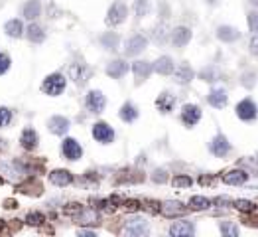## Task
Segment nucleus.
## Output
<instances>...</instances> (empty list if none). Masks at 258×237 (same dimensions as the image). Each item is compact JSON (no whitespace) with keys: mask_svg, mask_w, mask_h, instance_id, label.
I'll list each match as a JSON object with an SVG mask.
<instances>
[{"mask_svg":"<svg viewBox=\"0 0 258 237\" xmlns=\"http://www.w3.org/2000/svg\"><path fill=\"white\" fill-rule=\"evenodd\" d=\"M63 89H65V77L61 73H53L50 77H46V81L42 83V91L52 95V97L59 95Z\"/></svg>","mask_w":258,"mask_h":237,"instance_id":"f257e3e1","label":"nucleus"},{"mask_svg":"<svg viewBox=\"0 0 258 237\" xmlns=\"http://www.w3.org/2000/svg\"><path fill=\"white\" fill-rule=\"evenodd\" d=\"M237 117L241 118V120H245V122H251V120H255L258 115V109L257 105L251 101V99H243L239 105H237Z\"/></svg>","mask_w":258,"mask_h":237,"instance_id":"f03ea898","label":"nucleus"},{"mask_svg":"<svg viewBox=\"0 0 258 237\" xmlns=\"http://www.w3.org/2000/svg\"><path fill=\"white\" fill-rule=\"evenodd\" d=\"M126 14H128V10H126L124 4H120V2L112 4L108 14H106V24L108 26H118V24H122L126 20Z\"/></svg>","mask_w":258,"mask_h":237,"instance_id":"7ed1b4c3","label":"nucleus"},{"mask_svg":"<svg viewBox=\"0 0 258 237\" xmlns=\"http://www.w3.org/2000/svg\"><path fill=\"white\" fill-rule=\"evenodd\" d=\"M0 174L10 182H18L26 174V170L22 166H18V162H0Z\"/></svg>","mask_w":258,"mask_h":237,"instance_id":"20e7f679","label":"nucleus"},{"mask_svg":"<svg viewBox=\"0 0 258 237\" xmlns=\"http://www.w3.org/2000/svg\"><path fill=\"white\" fill-rule=\"evenodd\" d=\"M160 212H162L166 218H179V216H185L187 208H183V204H181V202L168 200V202L160 204Z\"/></svg>","mask_w":258,"mask_h":237,"instance_id":"39448f33","label":"nucleus"},{"mask_svg":"<svg viewBox=\"0 0 258 237\" xmlns=\"http://www.w3.org/2000/svg\"><path fill=\"white\" fill-rule=\"evenodd\" d=\"M199 118H201V107H199V105L189 103V105L183 107V111H181V120H183L185 126H189V128L195 126V124L199 122Z\"/></svg>","mask_w":258,"mask_h":237,"instance_id":"423d86ee","label":"nucleus"},{"mask_svg":"<svg viewBox=\"0 0 258 237\" xmlns=\"http://www.w3.org/2000/svg\"><path fill=\"white\" fill-rule=\"evenodd\" d=\"M85 103H87V109H89L91 113H103L104 105H106V99H104V95L101 91L95 89V91H89Z\"/></svg>","mask_w":258,"mask_h":237,"instance_id":"0eeeda50","label":"nucleus"},{"mask_svg":"<svg viewBox=\"0 0 258 237\" xmlns=\"http://www.w3.org/2000/svg\"><path fill=\"white\" fill-rule=\"evenodd\" d=\"M89 75H91V69L85 65V63H79V61H75V63H71L69 65V77L75 81V83H85L87 79H89Z\"/></svg>","mask_w":258,"mask_h":237,"instance_id":"6e6552de","label":"nucleus"},{"mask_svg":"<svg viewBox=\"0 0 258 237\" xmlns=\"http://www.w3.org/2000/svg\"><path fill=\"white\" fill-rule=\"evenodd\" d=\"M93 136H95V140H99L103 144H110L114 140V130L106 122H97L93 126Z\"/></svg>","mask_w":258,"mask_h":237,"instance_id":"1a4fd4ad","label":"nucleus"},{"mask_svg":"<svg viewBox=\"0 0 258 237\" xmlns=\"http://www.w3.org/2000/svg\"><path fill=\"white\" fill-rule=\"evenodd\" d=\"M61 150H63V156L67 160H79L81 154H83V150H81V146H79V142L75 138H65Z\"/></svg>","mask_w":258,"mask_h":237,"instance_id":"9d476101","label":"nucleus"},{"mask_svg":"<svg viewBox=\"0 0 258 237\" xmlns=\"http://www.w3.org/2000/svg\"><path fill=\"white\" fill-rule=\"evenodd\" d=\"M209 150H211L215 156H227V154H229V150H231V142H229L223 134H217V136L211 140Z\"/></svg>","mask_w":258,"mask_h":237,"instance_id":"9b49d317","label":"nucleus"},{"mask_svg":"<svg viewBox=\"0 0 258 237\" xmlns=\"http://www.w3.org/2000/svg\"><path fill=\"white\" fill-rule=\"evenodd\" d=\"M77 222H79L81 226H97V224L101 222V216H99V212L93 210V208H83V210L77 214Z\"/></svg>","mask_w":258,"mask_h":237,"instance_id":"f8f14e48","label":"nucleus"},{"mask_svg":"<svg viewBox=\"0 0 258 237\" xmlns=\"http://www.w3.org/2000/svg\"><path fill=\"white\" fill-rule=\"evenodd\" d=\"M146 38L144 36H140V34H136V36H132L128 42H126V56H136V54H140V52H144V48H146Z\"/></svg>","mask_w":258,"mask_h":237,"instance_id":"ddd939ff","label":"nucleus"},{"mask_svg":"<svg viewBox=\"0 0 258 237\" xmlns=\"http://www.w3.org/2000/svg\"><path fill=\"white\" fill-rule=\"evenodd\" d=\"M189 40H191V30H189V28L179 26V28H175V30L172 32V42H173V46H177V48L187 46Z\"/></svg>","mask_w":258,"mask_h":237,"instance_id":"4468645a","label":"nucleus"},{"mask_svg":"<svg viewBox=\"0 0 258 237\" xmlns=\"http://www.w3.org/2000/svg\"><path fill=\"white\" fill-rule=\"evenodd\" d=\"M195 234V228L191 222H175L172 228H170V236L173 237H183V236H193Z\"/></svg>","mask_w":258,"mask_h":237,"instance_id":"2eb2a0df","label":"nucleus"},{"mask_svg":"<svg viewBox=\"0 0 258 237\" xmlns=\"http://www.w3.org/2000/svg\"><path fill=\"white\" fill-rule=\"evenodd\" d=\"M132 71H134V77L138 83H142L144 79H148V75L152 73V65L148 61H134L132 63Z\"/></svg>","mask_w":258,"mask_h":237,"instance_id":"dca6fc26","label":"nucleus"},{"mask_svg":"<svg viewBox=\"0 0 258 237\" xmlns=\"http://www.w3.org/2000/svg\"><path fill=\"white\" fill-rule=\"evenodd\" d=\"M48 126H50V130H52L53 134H65L67 132V128H69V120L65 117H61V115H55V117L50 118V122H48Z\"/></svg>","mask_w":258,"mask_h":237,"instance_id":"f3484780","label":"nucleus"},{"mask_svg":"<svg viewBox=\"0 0 258 237\" xmlns=\"http://www.w3.org/2000/svg\"><path fill=\"white\" fill-rule=\"evenodd\" d=\"M126 71H128V63L122 61V59H114V61H110V63L106 65V73H108L110 77H114V79L122 77Z\"/></svg>","mask_w":258,"mask_h":237,"instance_id":"a211bd4d","label":"nucleus"},{"mask_svg":"<svg viewBox=\"0 0 258 237\" xmlns=\"http://www.w3.org/2000/svg\"><path fill=\"white\" fill-rule=\"evenodd\" d=\"M207 101L211 107H217V109H223L227 105V91L225 89H213L209 95H207Z\"/></svg>","mask_w":258,"mask_h":237,"instance_id":"6ab92c4d","label":"nucleus"},{"mask_svg":"<svg viewBox=\"0 0 258 237\" xmlns=\"http://www.w3.org/2000/svg\"><path fill=\"white\" fill-rule=\"evenodd\" d=\"M175 105V97L172 93H162L158 99H156V107L160 113H170Z\"/></svg>","mask_w":258,"mask_h":237,"instance_id":"aec40b11","label":"nucleus"},{"mask_svg":"<svg viewBox=\"0 0 258 237\" xmlns=\"http://www.w3.org/2000/svg\"><path fill=\"white\" fill-rule=\"evenodd\" d=\"M20 144H22L26 150H34V148L38 146V134H36V130H34V128H26V130L22 132V136H20Z\"/></svg>","mask_w":258,"mask_h":237,"instance_id":"412c9836","label":"nucleus"},{"mask_svg":"<svg viewBox=\"0 0 258 237\" xmlns=\"http://www.w3.org/2000/svg\"><path fill=\"white\" fill-rule=\"evenodd\" d=\"M50 182L55 186H67L73 182V174L69 170H53L50 172Z\"/></svg>","mask_w":258,"mask_h":237,"instance_id":"4be33fe9","label":"nucleus"},{"mask_svg":"<svg viewBox=\"0 0 258 237\" xmlns=\"http://www.w3.org/2000/svg\"><path fill=\"white\" fill-rule=\"evenodd\" d=\"M225 184H231V186H241V184H245L247 180H249V174L245 172V170H231V172H227L225 176Z\"/></svg>","mask_w":258,"mask_h":237,"instance_id":"5701e85b","label":"nucleus"},{"mask_svg":"<svg viewBox=\"0 0 258 237\" xmlns=\"http://www.w3.org/2000/svg\"><path fill=\"white\" fill-rule=\"evenodd\" d=\"M40 12H42V4H40V0H30V2H26L24 10H22L24 18H28V20H36V18L40 16Z\"/></svg>","mask_w":258,"mask_h":237,"instance_id":"b1692460","label":"nucleus"},{"mask_svg":"<svg viewBox=\"0 0 258 237\" xmlns=\"http://www.w3.org/2000/svg\"><path fill=\"white\" fill-rule=\"evenodd\" d=\"M124 234H126V236H146V234H148V228H146L144 220H134V222H130V224L126 226Z\"/></svg>","mask_w":258,"mask_h":237,"instance_id":"393cba45","label":"nucleus"},{"mask_svg":"<svg viewBox=\"0 0 258 237\" xmlns=\"http://www.w3.org/2000/svg\"><path fill=\"white\" fill-rule=\"evenodd\" d=\"M154 71H158L160 75H170V73H173V61H172V58L162 56V58L154 63Z\"/></svg>","mask_w":258,"mask_h":237,"instance_id":"a878e982","label":"nucleus"},{"mask_svg":"<svg viewBox=\"0 0 258 237\" xmlns=\"http://www.w3.org/2000/svg\"><path fill=\"white\" fill-rule=\"evenodd\" d=\"M191 79H193V69H191L187 63H181V65L175 69V81L185 85V83H189Z\"/></svg>","mask_w":258,"mask_h":237,"instance_id":"bb28decb","label":"nucleus"},{"mask_svg":"<svg viewBox=\"0 0 258 237\" xmlns=\"http://www.w3.org/2000/svg\"><path fill=\"white\" fill-rule=\"evenodd\" d=\"M239 36L241 34L237 32V28H231V26H221L217 30V38L223 42H235V40H239Z\"/></svg>","mask_w":258,"mask_h":237,"instance_id":"cd10ccee","label":"nucleus"},{"mask_svg":"<svg viewBox=\"0 0 258 237\" xmlns=\"http://www.w3.org/2000/svg\"><path fill=\"white\" fill-rule=\"evenodd\" d=\"M42 184L38 182V180H34V178H30L28 182H24V184H20V192H24V194H30V196H40L42 194Z\"/></svg>","mask_w":258,"mask_h":237,"instance_id":"c85d7f7f","label":"nucleus"},{"mask_svg":"<svg viewBox=\"0 0 258 237\" xmlns=\"http://www.w3.org/2000/svg\"><path fill=\"white\" fill-rule=\"evenodd\" d=\"M4 32H6L10 38H20V36L24 34V26H22L20 20H10V22H6Z\"/></svg>","mask_w":258,"mask_h":237,"instance_id":"c756f323","label":"nucleus"},{"mask_svg":"<svg viewBox=\"0 0 258 237\" xmlns=\"http://www.w3.org/2000/svg\"><path fill=\"white\" fill-rule=\"evenodd\" d=\"M118 115H120V118H122L124 122H134V120L138 118V111H136V107H134L132 103H124Z\"/></svg>","mask_w":258,"mask_h":237,"instance_id":"7c9ffc66","label":"nucleus"},{"mask_svg":"<svg viewBox=\"0 0 258 237\" xmlns=\"http://www.w3.org/2000/svg\"><path fill=\"white\" fill-rule=\"evenodd\" d=\"M28 40L34 42V44H40V42L46 40V34H44V30L38 24H30L28 26Z\"/></svg>","mask_w":258,"mask_h":237,"instance_id":"2f4dec72","label":"nucleus"},{"mask_svg":"<svg viewBox=\"0 0 258 237\" xmlns=\"http://www.w3.org/2000/svg\"><path fill=\"white\" fill-rule=\"evenodd\" d=\"M211 206V200L205 198V196H193L191 200H189V208L191 210H197V212H203Z\"/></svg>","mask_w":258,"mask_h":237,"instance_id":"473e14b6","label":"nucleus"},{"mask_svg":"<svg viewBox=\"0 0 258 237\" xmlns=\"http://www.w3.org/2000/svg\"><path fill=\"white\" fill-rule=\"evenodd\" d=\"M152 38L158 44H164L168 40V26L166 24H158L154 30H152Z\"/></svg>","mask_w":258,"mask_h":237,"instance_id":"72a5a7b5","label":"nucleus"},{"mask_svg":"<svg viewBox=\"0 0 258 237\" xmlns=\"http://www.w3.org/2000/svg\"><path fill=\"white\" fill-rule=\"evenodd\" d=\"M101 42H103L104 48L114 50V48L118 46V36H116V34H112V32H108V34H104L103 38H101Z\"/></svg>","mask_w":258,"mask_h":237,"instance_id":"f704fd0d","label":"nucleus"},{"mask_svg":"<svg viewBox=\"0 0 258 237\" xmlns=\"http://www.w3.org/2000/svg\"><path fill=\"white\" fill-rule=\"evenodd\" d=\"M26 222H28L30 226H42V224L46 222V218H44V214H40V212H30V214L26 216Z\"/></svg>","mask_w":258,"mask_h":237,"instance_id":"c9c22d12","label":"nucleus"},{"mask_svg":"<svg viewBox=\"0 0 258 237\" xmlns=\"http://www.w3.org/2000/svg\"><path fill=\"white\" fill-rule=\"evenodd\" d=\"M235 208L241 212H255L257 210V206L251 200H235Z\"/></svg>","mask_w":258,"mask_h":237,"instance_id":"e433bc0d","label":"nucleus"},{"mask_svg":"<svg viewBox=\"0 0 258 237\" xmlns=\"http://www.w3.org/2000/svg\"><path fill=\"white\" fill-rule=\"evenodd\" d=\"M172 184H173V188H189V186H191V178L189 176H175Z\"/></svg>","mask_w":258,"mask_h":237,"instance_id":"4c0bfd02","label":"nucleus"},{"mask_svg":"<svg viewBox=\"0 0 258 237\" xmlns=\"http://www.w3.org/2000/svg\"><path fill=\"white\" fill-rule=\"evenodd\" d=\"M134 10H136V16H138V18H142V16L148 12V0H136Z\"/></svg>","mask_w":258,"mask_h":237,"instance_id":"58836bf2","label":"nucleus"},{"mask_svg":"<svg viewBox=\"0 0 258 237\" xmlns=\"http://www.w3.org/2000/svg\"><path fill=\"white\" fill-rule=\"evenodd\" d=\"M249 28H251V32L258 34V12L257 10L249 14Z\"/></svg>","mask_w":258,"mask_h":237,"instance_id":"ea45409f","label":"nucleus"},{"mask_svg":"<svg viewBox=\"0 0 258 237\" xmlns=\"http://www.w3.org/2000/svg\"><path fill=\"white\" fill-rule=\"evenodd\" d=\"M81 210H83V208H81V204H77V202H71V204L65 206V214H67V216H77Z\"/></svg>","mask_w":258,"mask_h":237,"instance_id":"a19ab883","label":"nucleus"},{"mask_svg":"<svg viewBox=\"0 0 258 237\" xmlns=\"http://www.w3.org/2000/svg\"><path fill=\"white\" fill-rule=\"evenodd\" d=\"M199 75H201V79H205V81H215L217 71H215V67H207V69H203Z\"/></svg>","mask_w":258,"mask_h":237,"instance_id":"79ce46f5","label":"nucleus"},{"mask_svg":"<svg viewBox=\"0 0 258 237\" xmlns=\"http://www.w3.org/2000/svg\"><path fill=\"white\" fill-rule=\"evenodd\" d=\"M221 232L225 234V236H239V230L235 228V226H231V224H221Z\"/></svg>","mask_w":258,"mask_h":237,"instance_id":"37998d69","label":"nucleus"},{"mask_svg":"<svg viewBox=\"0 0 258 237\" xmlns=\"http://www.w3.org/2000/svg\"><path fill=\"white\" fill-rule=\"evenodd\" d=\"M124 208H126L128 212H138V210L142 208V204L136 202V200H126V202H124Z\"/></svg>","mask_w":258,"mask_h":237,"instance_id":"c03bdc74","label":"nucleus"},{"mask_svg":"<svg viewBox=\"0 0 258 237\" xmlns=\"http://www.w3.org/2000/svg\"><path fill=\"white\" fill-rule=\"evenodd\" d=\"M8 67H10V58H8L6 54H0V75L6 73Z\"/></svg>","mask_w":258,"mask_h":237,"instance_id":"a18cd8bd","label":"nucleus"},{"mask_svg":"<svg viewBox=\"0 0 258 237\" xmlns=\"http://www.w3.org/2000/svg\"><path fill=\"white\" fill-rule=\"evenodd\" d=\"M8 122H10V111L4 109V107H0V128L6 126Z\"/></svg>","mask_w":258,"mask_h":237,"instance_id":"49530a36","label":"nucleus"},{"mask_svg":"<svg viewBox=\"0 0 258 237\" xmlns=\"http://www.w3.org/2000/svg\"><path fill=\"white\" fill-rule=\"evenodd\" d=\"M215 206H223V208H227V206H231V198H227V196H219V198H215Z\"/></svg>","mask_w":258,"mask_h":237,"instance_id":"de8ad7c7","label":"nucleus"},{"mask_svg":"<svg viewBox=\"0 0 258 237\" xmlns=\"http://www.w3.org/2000/svg\"><path fill=\"white\" fill-rule=\"evenodd\" d=\"M249 50H251V54L253 56H258V34L251 40V44H249Z\"/></svg>","mask_w":258,"mask_h":237,"instance_id":"09e8293b","label":"nucleus"},{"mask_svg":"<svg viewBox=\"0 0 258 237\" xmlns=\"http://www.w3.org/2000/svg\"><path fill=\"white\" fill-rule=\"evenodd\" d=\"M152 180H154V182H166V180H168V176H166V170H156L154 176H152Z\"/></svg>","mask_w":258,"mask_h":237,"instance_id":"8fccbe9b","label":"nucleus"},{"mask_svg":"<svg viewBox=\"0 0 258 237\" xmlns=\"http://www.w3.org/2000/svg\"><path fill=\"white\" fill-rule=\"evenodd\" d=\"M199 182H201V184H217V178L203 176V178H199Z\"/></svg>","mask_w":258,"mask_h":237,"instance_id":"3c124183","label":"nucleus"},{"mask_svg":"<svg viewBox=\"0 0 258 237\" xmlns=\"http://www.w3.org/2000/svg\"><path fill=\"white\" fill-rule=\"evenodd\" d=\"M4 206H6L8 210H12V208H16V202H14V200H6V202H4Z\"/></svg>","mask_w":258,"mask_h":237,"instance_id":"603ef678","label":"nucleus"},{"mask_svg":"<svg viewBox=\"0 0 258 237\" xmlns=\"http://www.w3.org/2000/svg\"><path fill=\"white\" fill-rule=\"evenodd\" d=\"M79 236H89V237H93V236H95V232H89V230H79Z\"/></svg>","mask_w":258,"mask_h":237,"instance_id":"864d4df0","label":"nucleus"},{"mask_svg":"<svg viewBox=\"0 0 258 237\" xmlns=\"http://www.w3.org/2000/svg\"><path fill=\"white\" fill-rule=\"evenodd\" d=\"M251 2H253V4H255V6H258V0H251Z\"/></svg>","mask_w":258,"mask_h":237,"instance_id":"5fc2aeb1","label":"nucleus"},{"mask_svg":"<svg viewBox=\"0 0 258 237\" xmlns=\"http://www.w3.org/2000/svg\"><path fill=\"white\" fill-rule=\"evenodd\" d=\"M0 232H2V222H0Z\"/></svg>","mask_w":258,"mask_h":237,"instance_id":"6e6d98bb","label":"nucleus"}]
</instances>
